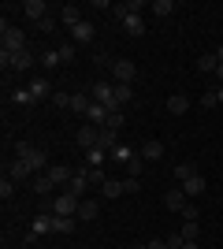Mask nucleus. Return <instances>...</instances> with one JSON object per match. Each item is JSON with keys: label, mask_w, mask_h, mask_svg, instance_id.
I'll list each match as a JSON object with an SVG mask.
<instances>
[{"label": "nucleus", "mask_w": 223, "mask_h": 249, "mask_svg": "<svg viewBox=\"0 0 223 249\" xmlns=\"http://www.w3.org/2000/svg\"><path fill=\"white\" fill-rule=\"evenodd\" d=\"M78 145L82 149H97V138H101V126H78Z\"/></svg>", "instance_id": "obj_11"}, {"label": "nucleus", "mask_w": 223, "mask_h": 249, "mask_svg": "<svg viewBox=\"0 0 223 249\" xmlns=\"http://www.w3.org/2000/svg\"><path fill=\"white\" fill-rule=\"evenodd\" d=\"M11 104H34L30 86H22V89H11Z\"/></svg>", "instance_id": "obj_30"}, {"label": "nucleus", "mask_w": 223, "mask_h": 249, "mask_svg": "<svg viewBox=\"0 0 223 249\" xmlns=\"http://www.w3.org/2000/svg\"><path fill=\"white\" fill-rule=\"evenodd\" d=\"M182 219H186V223H197V219H201V208L193 205V201H186V205H182Z\"/></svg>", "instance_id": "obj_32"}, {"label": "nucleus", "mask_w": 223, "mask_h": 249, "mask_svg": "<svg viewBox=\"0 0 223 249\" xmlns=\"http://www.w3.org/2000/svg\"><path fill=\"white\" fill-rule=\"evenodd\" d=\"M52 104H56V108H71V97H67V93H52Z\"/></svg>", "instance_id": "obj_40"}, {"label": "nucleus", "mask_w": 223, "mask_h": 249, "mask_svg": "<svg viewBox=\"0 0 223 249\" xmlns=\"http://www.w3.org/2000/svg\"><path fill=\"white\" fill-rule=\"evenodd\" d=\"M123 123H127V115H123V112H112V115H108V123H104V130H116V134H119Z\"/></svg>", "instance_id": "obj_33"}, {"label": "nucleus", "mask_w": 223, "mask_h": 249, "mask_svg": "<svg viewBox=\"0 0 223 249\" xmlns=\"http://www.w3.org/2000/svg\"><path fill=\"white\" fill-rule=\"evenodd\" d=\"M101 216V205H97L93 197H82V205H78V219H97Z\"/></svg>", "instance_id": "obj_21"}, {"label": "nucleus", "mask_w": 223, "mask_h": 249, "mask_svg": "<svg viewBox=\"0 0 223 249\" xmlns=\"http://www.w3.org/2000/svg\"><path fill=\"white\" fill-rule=\"evenodd\" d=\"M123 194H127V190H123L119 178H108L104 186H101V197H104V201H116V197H123Z\"/></svg>", "instance_id": "obj_17"}, {"label": "nucleus", "mask_w": 223, "mask_h": 249, "mask_svg": "<svg viewBox=\"0 0 223 249\" xmlns=\"http://www.w3.org/2000/svg\"><path fill=\"white\" fill-rule=\"evenodd\" d=\"M30 93H34V101H52V86H49V78H34Z\"/></svg>", "instance_id": "obj_13"}, {"label": "nucleus", "mask_w": 223, "mask_h": 249, "mask_svg": "<svg viewBox=\"0 0 223 249\" xmlns=\"http://www.w3.org/2000/svg\"><path fill=\"white\" fill-rule=\"evenodd\" d=\"M123 30H127L130 37H141V34H145V19H141V15H127V19H123Z\"/></svg>", "instance_id": "obj_18"}, {"label": "nucleus", "mask_w": 223, "mask_h": 249, "mask_svg": "<svg viewBox=\"0 0 223 249\" xmlns=\"http://www.w3.org/2000/svg\"><path fill=\"white\" fill-rule=\"evenodd\" d=\"M134 156H138V153H134V149L119 142V149H116V153H112V160H119V164H127V160H134Z\"/></svg>", "instance_id": "obj_34"}, {"label": "nucleus", "mask_w": 223, "mask_h": 249, "mask_svg": "<svg viewBox=\"0 0 223 249\" xmlns=\"http://www.w3.org/2000/svg\"><path fill=\"white\" fill-rule=\"evenodd\" d=\"M104 149H86V156H82V160H86V167H101V164H104Z\"/></svg>", "instance_id": "obj_27"}, {"label": "nucleus", "mask_w": 223, "mask_h": 249, "mask_svg": "<svg viewBox=\"0 0 223 249\" xmlns=\"http://www.w3.org/2000/svg\"><path fill=\"white\" fill-rule=\"evenodd\" d=\"M30 149H34L30 142H15V156H19V160H22V156H26V153H30Z\"/></svg>", "instance_id": "obj_41"}, {"label": "nucleus", "mask_w": 223, "mask_h": 249, "mask_svg": "<svg viewBox=\"0 0 223 249\" xmlns=\"http://www.w3.org/2000/svg\"><path fill=\"white\" fill-rule=\"evenodd\" d=\"M97 149H104V153L112 156V153L119 149V134H116V130H104V126H101V138H97Z\"/></svg>", "instance_id": "obj_12"}, {"label": "nucleus", "mask_w": 223, "mask_h": 249, "mask_svg": "<svg viewBox=\"0 0 223 249\" xmlns=\"http://www.w3.org/2000/svg\"><path fill=\"white\" fill-rule=\"evenodd\" d=\"M86 115H89V123H93V126H104V123H108V115H112V112H108L104 104H97V101H93Z\"/></svg>", "instance_id": "obj_19"}, {"label": "nucleus", "mask_w": 223, "mask_h": 249, "mask_svg": "<svg viewBox=\"0 0 223 249\" xmlns=\"http://www.w3.org/2000/svg\"><path fill=\"white\" fill-rule=\"evenodd\" d=\"M216 67H220V56H216V52H205V56H197V71L216 74Z\"/></svg>", "instance_id": "obj_22"}, {"label": "nucleus", "mask_w": 223, "mask_h": 249, "mask_svg": "<svg viewBox=\"0 0 223 249\" xmlns=\"http://www.w3.org/2000/svg\"><path fill=\"white\" fill-rule=\"evenodd\" d=\"M216 78H220V82H223V63H220V67H216Z\"/></svg>", "instance_id": "obj_47"}, {"label": "nucleus", "mask_w": 223, "mask_h": 249, "mask_svg": "<svg viewBox=\"0 0 223 249\" xmlns=\"http://www.w3.org/2000/svg\"><path fill=\"white\" fill-rule=\"evenodd\" d=\"M74 171H78V167H71V164H52V167H49V171H45V175L52 178L56 186H71Z\"/></svg>", "instance_id": "obj_6"}, {"label": "nucleus", "mask_w": 223, "mask_h": 249, "mask_svg": "<svg viewBox=\"0 0 223 249\" xmlns=\"http://www.w3.org/2000/svg\"><path fill=\"white\" fill-rule=\"evenodd\" d=\"M4 175H8L11 182H26V178L34 175V167L26 164V160H19V156H15V160H8V167H4Z\"/></svg>", "instance_id": "obj_5"}, {"label": "nucleus", "mask_w": 223, "mask_h": 249, "mask_svg": "<svg viewBox=\"0 0 223 249\" xmlns=\"http://www.w3.org/2000/svg\"><path fill=\"white\" fill-rule=\"evenodd\" d=\"M127 249H149V246H145V242H134V246H127Z\"/></svg>", "instance_id": "obj_45"}, {"label": "nucleus", "mask_w": 223, "mask_h": 249, "mask_svg": "<svg viewBox=\"0 0 223 249\" xmlns=\"http://www.w3.org/2000/svg\"><path fill=\"white\" fill-rule=\"evenodd\" d=\"M123 167H127V175H134V178H141V167H145V160H141V153H138V156H134V160H127V164H123Z\"/></svg>", "instance_id": "obj_35"}, {"label": "nucleus", "mask_w": 223, "mask_h": 249, "mask_svg": "<svg viewBox=\"0 0 223 249\" xmlns=\"http://www.w3.org/2000/svg\"><path fill=\"white\" fill-rule=\"evenodd\" d=\"M74 56H78V45H71V41L60 45V60H64V63H74Z\"/></svg>", "instance_id": "obj_38"}, {"label": "nucleus", "mask_w": 223, "mask_h": 249, "mask_svg": "<svg viewBox=\"0 0 223 249\" xmlns=\"http://www.w3.org/2000/svg\"><path fill=\"white\" fill-rule=\"evenodd\" d=\"M149 8L156 11L160 19H164V15H171V11H175V0H153V4H149Z\"/></svg>", "instance_id": "obj_31"}, {"label": "nucleus", "mask_w": 223, "mask_h": 249, "mask_svg": "<svg viewBox=\"0 0 223 249\" xmlns=\"http://www.w3.org/2000/svg\"><path fill=\"white\" fill-rule=\"evenodd\" d=\"M78 205H82V201L64 190L60 197H52V216H74V219H78Z\"/></svg>", "instance_id": "obj_2"}, {"label": "nucleus", "mask_w": 223, "mask_h": 249, "mask_svg": "<svg viewBox=\"0 0 223 249\" xmlns=\"http://www.w3.org/2000/svg\"><path fill=\"white\" fill-rule=\"evenodd\" d=\"M89 104H93V97H86V93H71V112L86 115V112H89Z\"/></svg>", "instance_id": "obj_26"}, {"label": "nucleus", "mask_w": 223, "mask_h": 249, "mask_svg": "<svg viewBox=\"0 0 223 249\" xmlns=\"http://www.w3.org/2000/svg\"><path fill=\"white\" fill-rule=\"evenodd\" d=\"M60 63H64V60H60V49H45L41 52V67H45V71H56Z\"/></svg>", "instance_id": "obj_24"}, {"label": "nucleus", "mask_w": 223, "mask_h": 249, "mask_svg": "<svg viewBox=\"0 0 223 249\" xmlns=\"http://www.w3.org/2000/svg\"><path fill=\"white\" fill-rule=\"evenodd\" d=\"M138 153H141V160H160V156H164V145H160L156 138H149V142L138 149Z\"/></svg>", "instance_id": "obj_20"}, {"label": "nucleus", "mask_w": 223, "mask_h": 249, "mask_svg": "<svg viewBox=\"0 0 223 249\" xmlns=\"http://www.w3.org/2000/svg\"><path fill=\"white\" fill-rule=\"evenodd\" d=\"M175 175H179L182 182H186V178H193V175H201V171H197V164H193V160H186V164H179V167H175Z\"/></svg>", "instance_id": "obj_29"}, {"label": "nucleus", "mask_w": 223, "mask_h": 249, "mask_svg": "<svg viewBox=\"0 0 223 249\" xmlns=\"http://www.w3.org/2000/svg\"><path fill=\"white\" fill-rule=\"evenodd\" d=\"M134 74H138L134 60H116V63H112V78H116L119 86H130V82H134Z\"/></svg>", "instance_id": "obj_4"}, {"label": "nucleus", "mask_w": 223, "mask_h": 249, "mask_svg": "<svg viewBox=\"0 0 223 249\" xmlns=\"http://www.w3.org/2000/svg\"><path fill=\"white\" fill-rule=\"evenodd\" d=\"M149 249H171V246H168V238H153V242H149Z\"/></svg>", "instance_id": "obj_44"}, {"label": "nucleus", "mask_w": 223, "mask_h": 249, "mask_svg": "<svg viewBox=\"0 0 223 249\" xmlns=\"http://www.w3.org/2000/svg\"><path fill=\"white\" fill-rule=\"evenodd\" d=\"M182 249H201V246H197V242H186V246H182Z\"/></svg>", "instance_id": "obj_46"}, {"label": "nucleus", "mask_w": 223, "mask_h": 249, "mask_svg": "<svg viewBox=\"0 0 223 249\" xmlns=\"http://www.w3.org/2000/svg\"><path fill=\"white\" fill-rule=\"evenodd\" d=\"M34 190H37V194L45 197V194H52V190H56V182H52L49 175H37V178H34Z\"/></svg>", "instance_id": "obj_28"}, {"label": "nucleus", "mask_w": 223, "mask_h": 249, "mask_svg": "<svg viewBox=\"0 0 223 249\" xmlns=\"http://www.w3.org/2000/svg\"><path fill=\"white\" fill-rule=\"evenodd\" d=\"M182 194H186V197H197V194H205V175L186 178V182H182Z\"/></svg>", "instance_id": "obj_23"}, {"label": "nucleus", "mask_w": 223, "mask_h": 249, "mask_svg": "<svg viewBox=\"0 0 223 249\" xmlns=\"http://www.w3.org/2000/svg\"><path fill=\"white\" fill-rule=\"evenodd\" d=\"M93 34H97V30H93V22L82 19V22L71 30V45H89V41H93Z\"/></svg>", "instance_id": "obj_7"}, {"label": "nucleus", "mask_w": 223, "mask_h": 249, "mask_svg": "<svg viewBox=\"0 0 223 249\" xmlns=\"http://www.w3.org/2000/svg\"><path fill=\"white\" fill-rule=\"evenodd\" d=\"M89 190H93V182H89V171H86V164H82L78 171H74V178H71V186H67V194H74V197L82 201Z\"/></svg>", "instance_id": "obj_3"}, {"label": "nucleus", "mask_w": 223, "mask_h": 249, "mask_svg": "<svg viewBox=\"0 0 223 249\" xmlns=\"http://www.w3.org/2000/svg\"><path fill=\"white\" fill-rule=\"evenodd\" d=\"M179 234H182L186 242H197V238H201V227H197V223H182V231H179Z\"/></svg>", "instance_id": "obj_37"}, {"label": "nucleus", "mask_w": 223, "mask_h": 249, "mask_svg": "<svg viewBox=\"0 0 223 249\" xmlns=\"http://www.w3.org/2000/svg\"><path fill=\"white\" fill-rule=\"evenodd\" d=\"M74 227H78L74 216H52V234H71Z\"/></svg>", "instance_id": "obj_16"}, {"label": "nucleus", "mask_w": 223, "mask_h": 249, "mask_svg": "<svg viewBox=\"0 0 223 249\" xmlns=\"http://www.w3.org/2000/svg\"><path fill=\"white\" fill-rule=\"evenodd\" d=\"M0 45H4V52H22V49H30V45H26V34H22L19 26H11L8 15H4V22H0Z\"/></svg>", "instance_id": "obj_1"}, {"label": "nucleus", "mask_w": 223, "mask_h": 249, "mask_svg": "<svg viewBox=\"0 0 223 249\" xmlns=\"http://www.w3.org/2000/svg\"><path fill=\"white\" fill-rule=\"evenodd\" d=\"M112 93H116V82H93V101L112 108Z\"/></svg>", "instance_id": "obj_9"}, {"label": "nucleus", "mask_w": 223, "mask_h": 249, "mask_svg": "<svg viewBox=\"0 0 223 249\" xmlns=\"http://www.w3.org/2000/svg\"><path fill=\"white\" fill-rule=\"evenodd\" d=\"M201 104H205V108H216V104H220V101H216V89H208V93L201 97Z\"/></svg>", "instance_id": "obj_42"}, {"label": "nucleus", "mask_w": 223, "mask_h": 249, "mask_svg": "<svg viewBox=\"0 0 223 249\" xmlns=\"http://www.w3.org/2000/svg\"><path fill=\"white\" fill-rule=\"evenodd\" d=\"M216 56H220V63H223V45H220V49H216Z\"/></svg>", "instance_id": "obj_49"}, {"label": "nucleus", "mask_w": 223, "mask_h": 249, "mask_svg": "<svg viewBox=\"0 0 223 249\" xmlns=\"http://www.w3.org/2000/svg\"><path fill=\"white\" fill-rule=\"evenodd\" d=\"M182 205H186V194H182V190H168V194H164V208H168V212H182Z\"/></svg>", "instance_id": "obj_15"}, {"label": "nucleus", "mask_w": 223, "mask_h": 249, "mask_svg": "<svg viewBox=\"0 0 223 249\" xmlns=\"http://www.w3.org/2000/svg\"><path fill=\"white\" fill-rule=\"evenodd\" d=\"M41 234H52V212H41V216L34 219V227H30V242H34V238H41Z\"/></svg>", "instance_id": "obj_10"}, {"label": "nucleus", "mask_w": 223, "mask_h": 249, "mask_svg": "<svg viewBox=\"0 0 223 249\" xmlns=\"http://www.w3.org/2000/svg\"><path fill=\"white\" fill-rule=\"evenodd\" d=\"M216 101H220V104H223V86H220V89H216Z\"/></svg>", "instance_id": "obj_48"}, {"label": "nucleus", "mask_w": 223, "mask_h": 249, "mask_svg": "<svg viewBox=\"0 0 223 249\" xmlns=\"http://www.w3.org/2000/svg\"><path fill=\"white\" fill-rule=\"evenodd\" d=\"M37 26H41V30H45V34H52V30H56V19H49V15H45V19H41V22H37Z\"/></svg>", "instance_id": "obj_43"}, {"label": "nucleus", "mask_w": 223, "mask_h": 249, "mask_svg": "<svg viewBox=\"0 0 223 249\" xmlns=\"http://www.w3.org/2000/svg\"><path fill=\"white\" fill-rule=\"evenodd\" d=\"M186 108H190V101H186L182 93H171V97H168V112H171V115H182Z\"/></svg>", "instance_id": "obj_25"}, {"label": "nucleus", "mask_w": 223, "mask_h": 249, "mask_svg": "<svg viewBox=\"0 0 223 249\" xmlns=\"http://www.w3.org/2000/svg\"><path fill=\"white\" fill-rule=\"evenodd\" d=\"M11 197H15V182L4 175V178H0V201H11Z\"/></svg>", "instance_id": "obj_36"}, {"label": "nucleus", "mask_w": 223, "mask_h": 249, "mask_svg": "<svg viewBox=\"0 0 223 249\" xmlns=\"http://www.w3.org/2000/svg\"><path fill=\"white\" fill-rule=\"evenodd\" d=\"M123 190H127V194H138V190H141V178L127 175V178H123Z\"/></svg>", "instance_id": "obj_39"}, {"label": "nucleus", "mask_w": 223, "mask_h": 249, "mask_svg": "<svg viewBox=\"0 0 223 249\" xmlns=\"http://www.w3.org/2000/svg\"><path fill=\"white\" fill-rule=\"evenodd\" d=\"M60 22H64L67 30H74V26L82 22V11L74 8V4H64V11H60Z\"/></svg>", "instance_id": "obj_14"}, {"label": "nucleus", "mask_w": 223, "mask_h": 249, "mask_svg": "<svg viewBox=\"0 0 223 249\" xmlns=\"http://www.w3.org/2000/svg\"><path fill=\"white\" fill-rule=\"evenodd\" d=\"M45 11H49V4H45V0H22V15H26L30 22H41Z\"/></svg>", "instance_id": "obj_8"}]
</instances>
